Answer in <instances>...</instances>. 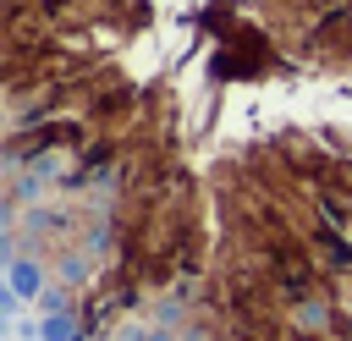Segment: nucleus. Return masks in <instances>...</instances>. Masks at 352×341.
Returning a JSON list of instances; mask_svg holds the SVG:
<instances>
[{
	"mask_svg": "<svg viewBox=\"0 0 352 341\" xmlns=\"http://www.w3.org/2000/svg\"><path fill=\"white\" fill-rule=\"evenodd\" d=\"M292 330H297V336H324V330H330V302H324L319 292H314V297H297Z\"/></svg>",
	"mask_w": 352,
	"mask_h": 341,
	"instance_id": "obj_3",
	"label": "nucleus"
},
{
	"mask_svg": "<svg viewBox=\"0 0 352 341\" xmlns=\"http://www.w3.org/2000/svg\"><path fill=\"white\" fill-rule=\"evenodd\" d=\"M50 280H55V275H50V264H44L38 253H11V258H6V292H16L22 302H28V297L38 302V292H44Z\"/></svg>",
	"mask_w": 352,
	"mask_h": 341,
	"instance_id": "obj_1",
	"label": "nucleus"
},
{
	"mask_svg": "<svg viewBox=\"0 0 352 341\" xmlns=\"http://www.w3.org/2000/svg\"><path fill=\"white\" fill-rule=\"evenodd\" d=\"M11 336L16 341H38V319H11Z\"/></svg>",
	"mask_w": 352,
	"mask_h": 341,
	"instance_id": "obj_6",
	"label": "nucleus"
},
{
	"mask_svg": "<svg viewBox=\"0 0 352 341\" xmlns=\"http://www.w3.org/2000/svg\"><path fill=\"white\" fill-rule=\"evenodd\" d=\"M38 341H44V336H38Z\"/></svg>",
	"mask_w": 352,
	"mask_h": 341,
	"instance_id": "obj_8",
	"label": "nucleus"
},
{
	"mask_svg": "<svg viewBox=\"0 0 352 341\" xmlns=\"http://www.w3.org/2000/svg\"><path fill=\"white\" fill-rule=\"evenodd\" d=\"M50 275H55L60 286H72V292H82V286H94V275H99V253H94L88 242H72L66 253H55V264H50Z\"/></svg>",
	"mask_w": 352,
	"mask_h": 341,
	"instance_id": "obj_2",
	"label": "nucleus"
},
{
	"mask_svg": "<svg viewBox=\"0 0 352 341\" xmlns=\"http://www.w3.org/2000/svg\"><path fill=\"white\" fill-rule=\"evenodd\" d=\"M66 302H72V286L50 280V286L38 292V319H44V314H66Z\"/></svg>",
	"mask_w": 352,
	"mask_h": 341,
	"instance_id": "obj_5",
	"label": "nucleus"
},
{
	"mask_svg": "<svg viewBox=\"0 0 352 341\" xmlns=\"http://www.w3.org/2000/svg\"><path fill=\"white\" fill-rule=\"evenodd\" d=\"M346 308H352V280H346Z\"/></svg>",
	"mask_w": 352,
	"mask_h": 341,
	"instance_id": "obj_7",
	"label": "nucleus"
},
{
	"mask_svg": "<svg viewBox=\"0 0 352 341\" xmlns=\"http://www.w3.org/2000/svg\"><path fill=\"white\" fill-rule=\"evenodd\" d=\"M38 336H44V341H82V330H77L72 314H44V319H38Z\"/></svg>",
	"mask_w": 352,
	"mask_h": 341,
	"instance_id": "obj_4",
	"label": "nucleus"
}]
</instances>
